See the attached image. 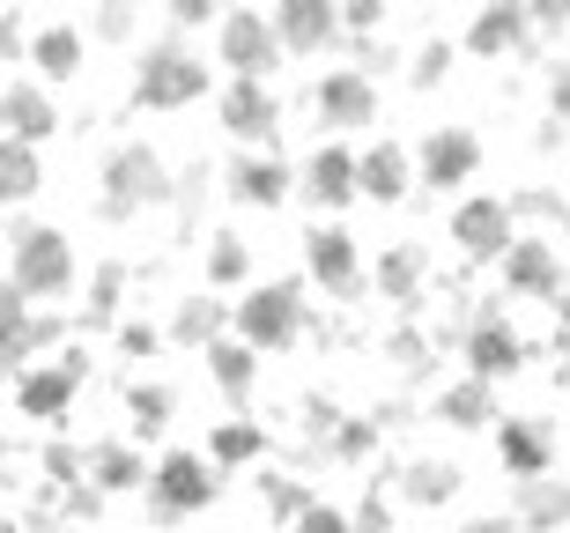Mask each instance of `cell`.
<instances>
[{"label":"cell","instance_id":"obj_7","mask_svg":"<svg viewBox=\"0 0 570 533\" xmlns=\"http://www.w3.org/2000/svg\"><path fill=\"white\" fill-rule=\"evenodd\" d=\"M282 60L275 30L253 16V8H237V16H223V67H237V82H267Z\"/></svg>","mask_w":570,"mask_h":533},{"label":"cell","instance_id":"obj_43","mask_svg":"<svg viewBox=\"0 0 570 533\" xmlns=\"http://www.w3.org/2000/svg\"><path fill=\"white\" fill-rule=\"evenodd\" d=\"M466 533H511V519H474Z\"/></svg>","mask_w":570,"mask_h":533},{"label":"cell","instance_id":"obj_24","mask_svg":"<svg viewBox=\"0 0 570 533\" xmlns=\"http://www.w3.org/2000/svg\"><path fill=\"white\" fill-rule=\"evenodd\" d=\"M170 334L186 348H215L223 334H230V304H215V297H186L178 304V319H170Z\"/></svg>","mask_w":570,"mask_h":533},{"label":"cell","instance_id":"obj_13","mask_svg":"<svg viewBox=\"0 0 570 533\" xmlns=\"http://www.w3.org/2000/svg\"><path fill=\"white\" fill-rule=\"evenodd\" d=\"M452 237H460L466 259H504L511 253V208H504V200H460Z\"/></svg>","mask_w":570,"mask_h":533},{"label":"cell","instance_id":"obj_12","mask_svg":"<svg viewBox=\"0 0 570 533\" xmlns=\"http://www.w3.org/2000/svg\"><path fill=\"white\" fill-rule=\"evenodd\" d=\"M304 253H312V282H318V289H334V297H356V289H363V259H356V237H348V230L326 223V230L304 237Z\"/></svg>","mask_w":570,"mask_h":533},{"label":"cell","instance_id":"obj_35","mask_svg":"<svg viewBox=\"0 0 570 533\" xmlns=\"http://www.w3.org/2000/svg\"><path fill=\"white\" fill-rule=\"evenodd\" d=\"M259 445H267V437H259L253 423H223V430H215V445H208V452L223 460V467H237V460H253Z\"/></svg>","mask_w":570,"mask_h":533},{"label":"cell","instance_id":"obj_4","mask_svg":"<svg viewBox=\"0 0 570 533\" xmlns=\"http://www.w3.org/2000/svg\"><path fill=\"white\" fill-rule=\"evenodd\" d=\"M156 200H170V178H164V164H156V149H141V141L111 149V164H105V200H97V208H105L111 223H127L134 208H156Z\"/></svg>","mask_w":570,"mask_h":533},{"label":"cell","instance_id":"obj_19","mask_svg":"<svg viewBox=\"0 0 570 533\" xmlns=\"http://www.w3.org/2000/svg\"><path fill=\"white\" fill-rule=\"evenodd\" d=\"M356 193H371L379 208H401L407 200V149L401 141H371L356 156Z\"/></svg>","mask_w":570,"mask_h":533},{"label":"cell","instance_id":"obj_16","mask_svg":"<svg viewBox=\"0 0 570 533\" xmlns=\"http://www.w3.org/2000/svg\"><path fill=\"white\" fill-rule=\"evenodd\" d=\"M38 342H52V319H30V304L16 297V282L0 275V378H16V363Z\"/></svg>","mask_w":570,"mask_h":533},{"label":"cell","instance_id":"obj_23","mask_svg":"<svg viewBox=\"0 0 570 533\" xmlns=\"http://www.w3.org/2000/svg\"><path fill=\"white\" fill-rule=\"evenodd\" d=\"M30 60H38L45 82H67V75L82 67V30H75V22H52V30H38V38H30Z\"/></svg>","mask_w":570,"mask_h":533},{"label":"cell","instance_id":"obj_36","mask_svg":"<svg viewBox=\"0 0 570 533\" xmlns=\"http://www.w3.org/2000/svg\"><path fill=\"white\" fill-rule=\"evenodd\" d=\"M444 75H452V45H423L415 67H407V82H415V89H438Z\"/></svg>","mask_w":570,"mask_h":533},{"label":"cell","instance_id":"obj_44","mask_svg":"<svg viewBox=\"0 0 570 533\" xmlns=\"http://www.w3.org/2000/svg\"><path fill=\"white\" fill-rule=\"evenodd\" d=\"M556 319H563V334H570V297H556Z\"/></svg>","mask_w":570,"mask_h":533},{"label":"cell","instance_id":"obj_10","mask_svg":"<svg viewBox=\"0 0 570 533\" xmlns=\"http://www.w3.org/2000/svg\"><path fill=\"white\" fill-rule=\"evenodd\" d=\"M466 363H474V378H482V385H497V378H511V371L527 363V342L511 334L504 312H482V319L466 326Z\"/></svg>","mask_w":570,"mask_h":533},{"label":"cell","instance_id":"obj_26","mask_svg":"<svg viewBox=\"0 0 570 533\" xmlns=\"http://www.w3.org/2000/svg\"><path fill=\"white\" fill-rule=\"evenodd\" d=\"M38 186H45V171H38V149H22V141H0V208H16V200H30Z\"/></svg>","mask_w":570,"mask_h":533},{"label":"cell","instance_id":"obj_22","mask_svg":"<svg viewBox=\"0 0 570 533\" xmlns=\"http://www.w3.org/2000/svg\"><path fill=\"white\" fill-rule=\"evenodd\" d=\"M230 193L253 200V208H282V200H289V171H282L275 156H237L230 164Z\"/></svg>","mask_w":570,"mask_h":533},{"label":"cell","instance_id":"obj_33","mask_svg":"<svg viewBox=\"0 0 570 533\" xmlns=\"http://www.w3.org/2000/svg\"><path fill=\"white\" fill-rule=\"evenodd\" d=\"M452 490H460V474L444 467V460H423V467H407V496H415V504H444Z\"/></svg>","mask_w":570,"mask_h":533},{"label":"cell","instance_id":"obj_39","mask_svg":"<svg viewBox=\"0 0 570 533\" xmlns=\"http://www.w3.org/2000/svg\"><path fill=\"white\" fill-rule=\"evenodd\" d=\"M119 348H127V356H156V326H119Z\"/></svg>","mask_w":570,"mask_h":533},{"label":"cell","instance_id":"obj_8","mask_svg":"<svg viewBox=\"0 0 570 533\" xmlns=\"http://www.w3.org/2000/svg\"><path fill=\"white\" fill-rule=\"evenodd\" d=\"M415 164H423L430 193H452V186H466V178L482 171V141H474L466 127H438L423 149H415Z\"/></svg>","mask_w":570,"mask_h":533},{"label":"cell","instance_id":"obj_6","mask_svg":"<svg viewBox=\"0 0 570 533\" xmlns=\"http://www.w3.org/2000/svg\"><path fill=\"white\" fill-rule=\"evenodd\" d=\"M82 378H89V356H82V348H75V356H60V363H45V371H22V378H16V407L30 415V423H52V415H67V407H75Z\"/></svg>","mask_w":570,"mask_h":533},{"label":"cell","instance_id":"obj_40","mask_svg":"<svg viewBox=\"0 0 570 533\" xmlns=\"http://www.w3.org/2000/svg\"><path fill=\"white\" fill-rule=\"evenodd\" d=\"M549 105H556V119H570V60L549 67Z\"/></svg>","mask_w":570,"mask_h":533},{"label":"cell","instance_id":"obj_38","mask_svg":"<svg viewBox=\"0 0 570 533\" xmlns=\"http://www.w3.org/2000/svg\"><path fill=\"white\" fill-rule=\"evenodd\" d=\"M16 52H22V22L16 8H0V67H16Z\"/></svg>","mask_w":570,"mask_h":533},{"label":"cell","instance_id":"obj_41","mask_svg":"<svg viewBox=\"0 0 570 533\" xmlns=\"http://www.w3.org/2000/svg\"><path fill=\"white\" fill-rule=\"evenodd\" d=\"M170 16H178V22H193V30H200V22H215V8H208V0H178Z\"/></svg>","mask_w":570,"mask_h":533},{"label":"cell","instance_id":"obj_11","mask_svg":"<svg viewBox=\"0 0 570 533\" xmlns=\"http://www.w3.org/2000/svg\"><path fill=\"white\" fill-rule=\"evenodd\" d=\"M497 452H504L511 482H541V474L556 467V430L533 423V415H504V423H497Z\"/></svg>","mask_w":570,"mask_h":533},{"label":"cell","instance_id":"obj_2","mask_svg":"<svg viewBox=\"0 0 570 533\" xmlns=\"http://www.w3.org/2000/svg\"><path fill=\"white\" fill-rule=\"evenodd\" d=\"M148 512L164 519H193V512H208L215 504V490H223V482H215V460H200V452H164V460H156V467H148Z\"/></svg>","mask_w":570,"mask_h":533},{"label":"cell","instance_id":"obj_30","mask_svg":"<svg viewBox=\"0 0 570 533\" xmlns=\"http://www.w3.org/2000/svg\"><path fill=\"white\" fill-rule=\"evenodd\" d=\"M127 423H134V437H156L170 423V393L164 385H127Z\"/></svg>","mask_w":570,"mask_h":533},{"label":"cell","instance_id":"obj_29","mask_svg":"<svg viewBox=\"0 0 570 533\" xmlns=\"http://www.w3.org/2000/svg\"><path fill=\"white\" fill-rule=\"evenodd\" d=\"M438 415H444V423H460V430H482V423H489V385H482V378L452 385V393L438 401Z\"/></svg>","mask_w":570,"mask_h":533},{"label":"cell","instance_id":"obj_15","mask_svg":"<svg viewBox=\"0 0 570 533\" xmlns=\"http://www.w3.org/2000/svg\"><path fill=\"white\" fill-rule=\"evenodd\" d=\"M223 127H230L237 141H275V127H282L275 89L267 82H230L223 89Z\"/></svg>","mask_w":570,"mask_h":533},{"label":"cell","instance_id":"obj_34","mask_svg":"<svg viewBox=\"0 0 570 533\" xmlns=\"http://www.w3.org/2000/svg\"><path fill=\"white\" fill-rule=\"evenodd\" d=\"M208 282H223V289H230V282H245V237H237V230H223L208 245Z\"/></svg>","mask_w":570,"mask_h":533},{"label":"cell","instance_id":"obj_25","mask_svg":"<svg viewBox=\"0 0 570 533\" xmlns=\"http://www.w3.org/2000/svg\"><path fill=\"white\" fill-rule=\"evenodd\" d=\"M82 474H89V482H97V490H141V482H148L141 452H134V445H119V437H111V445H97V452H89V460H82Z\"/></svg>","mask_w":570,"mask_h":533},{"label":"cell","instance_id":"obj_18","mask_svg":"<svg viewBox=\"0 0 570 533\" xmlns=\"http://www.w3.org/2000/svg\"><path fill=\"white\" fill-rule=\"evenodd\" d=\"M504 282H511V289H527V297H556V289H563V259H556L549 237H511Z\"/></svg>","mask_w":570,"mask_h":533},{"label":"cell","instance_id":"obj_1","mask_svg":"<svg viewBox=\"0 0 570 533\" xmlns=\"http://www.w3.org/2000/svg\"><path fill=\"white\" fill-rule=\"evenodd\" d=\"M193 97H208V67L193 60L178 38L148 45L141 67H134V105L141 111H178V105H193Z\"/></svg>","mask_w":570,"mask_h":533},{"label":"cell","instance_id":"obj_3","mask_svg":"<svg viewBox=\"0 0 570 533\" xmlns=\"http://www.w3.org/2000/svg\"><path fill=\"white\" fill-rule=\"evenodd\" d=\"M230 326L253 356L259 348H289L296 326H304V282H259L245 304H230Z\"/></svg>","mask_w":570,"mask_h":533},{"label":"cell","instance_id":"obj_31","mask_svg":"<svg viewBox=\"0 0 570 533\" xmlns=\"http://www.w3.org/2000/svg\"><path fill=\"white\" fill-rule=\"evenodd\" d=\"M119 289H127V267H119V259H111V267H97L82 319H89V326H111V319H119Z\"/></svg>","mask_w":570,"mask_h":533},{"label":"cell","instance_id":"obj_5","mask_svg":"<svg viewBox=\"0 0 570 533\" xmlns=\"http://www.w3.org/2000/svg\"><path fill=\"white\" fill-rule=\"evenodd\" d=\"M16 297H60L67 282H75V253H67V237L60 230H22L16 237Z\"/></svg>","mask_w":570,"mask_h":533},{"label":"cell","instance_id":"obj_20","mask_svg":"<svg viewBox=\"0 0 570 533\" xmlns=\"http://www.w3.org/2000/svg\"><path fill=\"white\" fill-rule=\"evenodd\" d=\"M533 45V16L527 8H482V16L466 22V52H482V60H497V52H527Z\"/></svg>","mask_w":570,"mask_h":533},{"label":"cell","instance_id":"obj_17","mask_svg":"<svg viewBox=\"0 0 570 533\" xmlns=\"http://www.w3.org/2000/svg\"><path fill=\"white\" fill-rule=\"evenodd\" d=\"M52 127H60V119H52V97H45L38 82L0 89V141H22V149H38Z\"/></svg>","mask_w":570,"mask_h":533},{"label":"cell","instance_id":"obj_42","mask_svg":"<svg viewBox=\"0 0 570 533\" xmlns=\"http://www.w3.org/2000/svg\"><path fill=\"white\" fill-rule=\"evenodd\" d=\"M348 533H385V512H379V504H363V512H356V526H348Z\"/></svg>","mask_w":570,"mask_h":533},{"label":"cell","instance_id":"obj_37","mask_svg":"<svg viewBox=\"0 0 570 533\" xmlns=\"http://www.w3.org/2000/svg\"><path fill=\"white\" fill-rule=\"evenodd\" d=\"M296 533H348V526H341V512H326V504H304V512H296Z\"/></svg>","mask_w":570,"mask_h":533},{"label":"cell","instance_id":"obj_32","mask_svg":"<svg viewBox=\"0 0 570 533\" xmlns=\"http://www.w3.org/2000/svg\"><path fill=\"white\" fill-rule=\"evenodd\" d=\"M519 490H527V519H533V526H563V519H570V490H563V482L541 474V482H519Z\"/></svg>","mask_w":570,"mask_h":533},{"label":"cell","instance_id":"obj_14","mask_svg":"<svg viewBox=\"0 0 570 533\" xmlns=\"http://www.w3.org/2000/svg\"><path fill=\"white\" fill-rule=\"evenodd\" d=\"M318 119H326V127H371V119H379V89H371V75L334 67V75L318 82Z\"/></svg>","mask_w":570,"mask_h":533},{"label":"cell","instance_id":"obj_28","mask_svg":"<svg viewBox=\"0 0 570 533\" xmlns=\"http://www.w3.org/2000/svg\"><path fill=\"white\" fill-rule=\"evenodd\" d=\"M208 371H215V385H223V393H230V401H245V393H253V348L245 342H230V334H223V342L208 348Z\"/></svg>","mask_w":570,"mask_h":533},{"label":"cell","instance_id":"obj_9","mask_svg":"<svg viewBox=\"0 0 570 533\" xmlns=\"http://www.w3.org/2000/svg\"><path fill=\"white\" fill-rule=\"evenodd\" d=\"M267 30H275L282 52H318V45L341 38V8L334 0H282L275 16H267Z\"/></svg>","mask_w":570,"mask_h":533},{"label":"cell","instance_id":"obj_21","mask_svg":"<svg viewBox=\"0 0 570 533\" xmlns=\"http://www.w3.org/2000/svg\"><path fill=\"white\" fill-rule=\"evenodd\" d=\"M304 193H312V208H348L356 200V156L341 149V141H326L312 156V171H304Z\"/></svg>","mask_w":570,"mask_h":533},{"label":"cell","instance_id":"obj_27","mask_svg":"<svg viewBox=\"0 0 570 533\" xmlns=\"http://www.w3.org/2000/svg\"><path fill=\"white\" fill-rule=\"evenodd\" d=\"M371 282H379V289H385L393 304H407L415 289H423V253H415V245H393V253H379Z\"/></svg>","mask_w":570,"mask_h":533}]
</instances>
